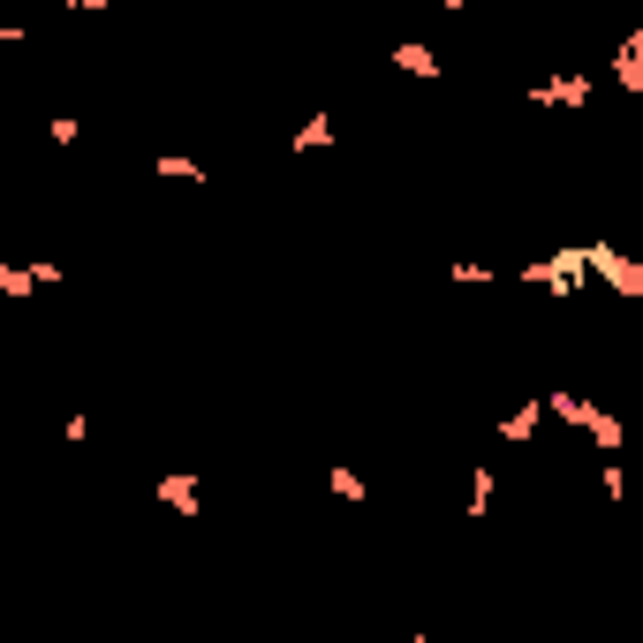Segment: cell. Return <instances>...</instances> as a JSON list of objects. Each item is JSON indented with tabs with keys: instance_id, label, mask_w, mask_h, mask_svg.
Wrapping results in <instances>:
<instances>
[{
	"instance_id": "1",
	"label": "cell",
	"mask_w": 643,
	"mask_h": 643,
	"mask_svg": "<svg viewBox=\"0 0 643 643\" xmlns=\"http://www.w3.org/2000/svg\"><path fill=\"white\" fill-rule=\"evenodd\" d=\"M591 91H598V84H591L583 69H568V76H545L530 99H537V107H560V114H576V107H591Z\"/></svg>"
},
{
	"instance_id": "2",
	"label": "cell",
	"mask_w": 643,
	"mask_h": 643,
	"mask_svg": "<svg viewBox=\"0 0 643 643\" xmlns=\"http://www.w3.org/2000/svg\"><path fill=\"white\" fill-rule=\"evenodd\" d=\"M386 61H394L401 76H424V84L440 76V53H432V46H417V38H394V46H386Z\"/></svg>"
},
{
	"instance_id": "3",
	"label": "cell",
	"mask_w": 643,
	"mask_h": 643,
	"mask_svg": "<svg viewBox=\"0 0 643 643\" xmlns=\"http://www.w3.org/2000/svg\"><path fill=\"white\" fill-rule=\"evenodd\" d=\"M160 499H166V507H182V515H197V507H205L197 470H166V478H160Z\"/></svg>"
},
{
	"instance_id": "4",
	"label": "cell",
	"mask_w": 643,
	"mask_h": 643,
	"mask_svg": "<svg viewBox=\"0 0 643 643\" xmlns=\"http://www.w3.org/2000/svg\"><path fill=\"white\" fill-rule=\"evenodd\" d=\"M537 417H545V401H522V409H507V417H499V440H507V447H522V440L537 432Z\"/></svg>"
},
{
	"instance_id": "5",
	"label": "cell",
	"mask_w": 643,
	"mask_h": 643,
	"mask_svg": "<svg viewBox=\"0 0 643 643\" xmlns=\"http://www.w3.org/2000/svg\"><path fill=\"white\" fill-rule=\"evenodd\" d=\"M296 152H333V114H311V122H296V137H288Z\"/></svg>"
},
{
	"instance_id": "6",
	"label": "cell",
	"mask_w": 643,
	"mask_h": 643,
	"mask_svg": "<svg viewBox=\"0 0 643 643\" xmlns=\"http://www.w3.org/2000/svg\"><path fill=\"white\" fill-rule=\"evenodd\" d=\"M0 296H8V304L38 296V265H0Z\"/></svg>"
},
{
	"instance_id": "7",
	"label": "cell",
	"mask_w": 643,
	"mask_h": 643,
	"mask_svg": "<svg viewBox=\"0 0 643 643\" xmlns=\"http://www.w3.org/2000/svg\"><path fill=\"white\" fill-rule=\"evenodd\" d=\"M152 174H166V182H205V160H182V152H166V160H152Z\"/></svg>"
},
{
	"instance_id": "8",
	"label": "cell",
	"mask_w": 643,
	"mask_h": 643,
	"mask_svg": "<svg viewBox=\"0 0 643 643\" xmlns=\"http://www.w3.org/2000/svg\"><path fill=\"white\" fill-rule=\"evenodd\" d=\"M492 499H499V478H492V470H470V515H484V507H492Z\"/></svg>"
},
{
	"instance_id": "9",
	"label": "cell",
	"mask_w": 643,
	"mask_h": 643,
	"mask_svg": "<svg viewBox=\"0 0 643 643\" xmlns=\"http://www.w3.org/2000/svg\"><path fill=\"white\" fill-rule=\"evenodd\" d=\"M325 484H333V499H363V478H356L348 462H333V470H325Z\"/></svg>"
},
{
	"instance_id": "10",
	"label": "cell",
	"mask_w": 643,
	"mask_h": 643,
	"mask_svg": "<svg viewBox=\"0 0 643 643\" xmlns=\"http://www.w3.org/2000/svg\"><path fill=\"white\" fill-rule=\"evenodd\" d=\"M46 137L69 152V145H84V122H76V114H53V122H46Z\"/></svg>"
},
{
	"instance_id": "11",
	"label": "cell",
	"mask_w": 643,
	"mask_h": 643,
	"mask_svg": "<svg viewBox=\"0 0 643 643\" xmlns=\"http://www.w3.org/2000/svg\"><path fill=\"white\" fill-rule=\"evenodd\" d=\"M598 484H606V499H629V470H621V462H614V455H606V462H598Z\"/></svg>"
},
{
	"instance_id": "12",
	"label": "cell",
	"mask_w": 643,
	"mask_h": 643,
	"mask_svg": "<svg viewBox=\"0 0 643 643\" xmlns=\"http://www.w3.org/2000/svg\"><path fill=\"white\" fill-rule=\"evenodd\" d=\"M61 440H76V447H84V440H91V417H84V409H69V417H61Z\"/></svg>"
},
{
	"instance_id": "13",
	"label": "cell",
	"mask_w": 643,
	"mask_h": 643,
	"mask_svg": "<svg viewBox=\"0 0 643 643\" xmlns=\"http://www.w3.org/2000/svg\"><path fill=\"white\" fill-rule=\"evenodd\" d=\"M69 8H76V15H99V8H114V0H69Z\"/></svg>"
},
{
	"instance_id": "14",
	"label": "cell",
	"mask_w": 643,
	"mask_h": 643,
	"mask_svg": "<svg viewBox=\"0 0 643 643\" xmlns=\"http://www.w3.org/2000/svg\"><path fill=\"white\" fill-rule=\"evenodd\" d=\"M440 8H447V15H462V8H470V0H440Z\"/></svg>"
},
{
	"instance_id": "15",
	"label": "cell",
	"mask_w": 643,
	"mask_h": 643,
	"mask_svg": "<svg viewBox=\"0 0 643 643\" xmlns=\"http://www.w3.org/2000/svg\"><path fill=\"white\" fill-rule=\"evenodd\" d=\"M629 46H636V53H643V23H636V30H629Z\"/></svg>"
}]
</instances>
